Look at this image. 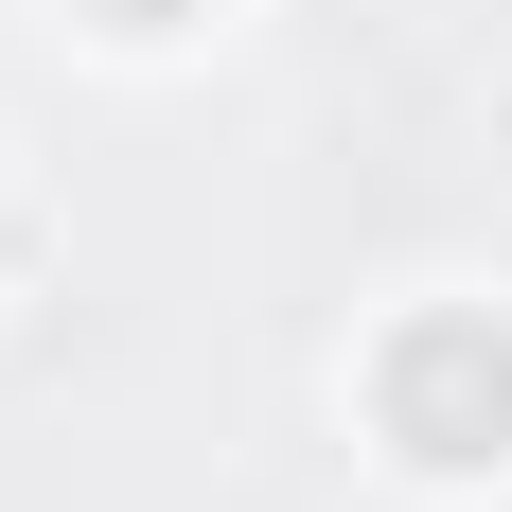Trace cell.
<instances>
[{
	"mask_svg": "<svg viewBox=\"0 0 512 512\" xmlns=\"http://www.w3.org/2000/svg\"><path fill=\"white\" fill-rule=\"evenodd\" d=\"M389 424H407L424 460H495L512 442V336L495 318H424L407 354H389Z\"/></svg>",
	"mask_w": 512,
	"mask_h": 512,
	"instance_id": "6da1fadb",
	"label": "cell"
},
{
	"mask_svg": "<svg viewBox=\"0 0 512 512\" xmlns=\"http://www.w3.org/2000/svg\"><path fill=\"white\" fill-rule=\"evenodd\" d=\"M106 18H195V0H106Z\"/></svg>",
	"mask_w": 512,
	"mask_h": 512,
	"instance_id": "7a4b0ae2",
	"label": "cell"
}]
</instances>
